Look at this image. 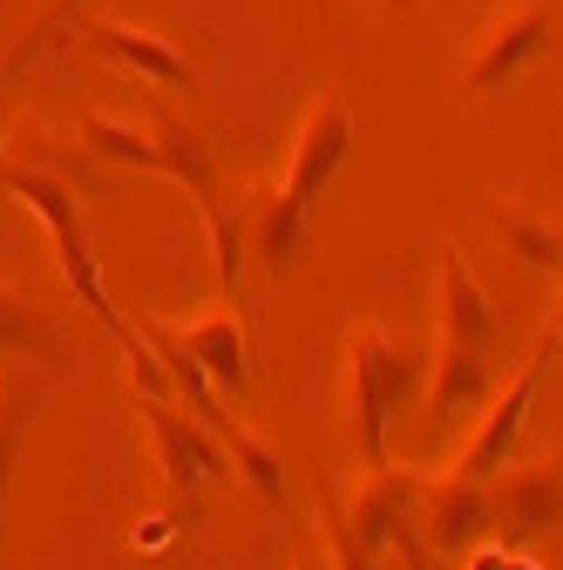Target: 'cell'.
<instances>
[{"label":"cell","instance_id":"obj_2","mask_svg":"<svg viewBox=\"0 0 563 570\" xmlns=\"http://www.w3.org/2000/svg\"><path fill=\"white\" fill-rule=\"evenodd\" d=\"M136 414H144V435L157 449V469H164V489H170V503L184 517V530L197 523V495L204 489H218V482H238L231 469V449L218 442V428L197 421L177 394H129Z\"/></svg>","mask_w":563,"mask_h":570},{"label":"cell","instance_id":"obj_14","mask_svg":"<svg viewBox=\"0 0 563 570\" xmlns=\"http://www.w3.org/2000/svg\"><path fill=\"white\" fill-rule=\"evenodd\" d=\"M306 232H313V204L306 197H293L286 184H278V190H251V204H245V238H251L258 272L286 278L299 265V252H306Z\"/></svg>","mask_w":563,"mask_h":570},{"label":"cell","instance_id":"obj_18","mask_svg":"<svg viewBox=\"0 0 563 570\" xmlns=\"http://www.w3.org/2000/svg\"><path fill=\"white\" fill-rule=\"evenodd\" d=\"M0 353H28V361H55V353H61L48 306L28 299L21 285H8V278H0Z\"/></svg>","mask_w":563,"mask_h":570},{"label":"cell","instance_id":"obj_10","mask_svg":"<svg viewBox=\"0 0 563 570\" xmlns=\"http://www.w3.org/2000/svg\"><path fill=\"white\" fill-rule=\"evenodd\" d=\"M488 530V482L475 475H428L421 482V537H428L435 557H455V550H475Z\"/></svg>","mask_w":563,"mask_h":570},{"label":"cell","instance_id":"obj_28","mask_svg":"<svg viewBox=\"0 0 563 570\" xmlns=\"http://www.w3.org/2000/svg\"><path fill=\"white\" fill-rule=\"evenodd\" d=\"M0 204H8V184H0Z\"/></svg>","mask_w":563,"mask_h":570},{"label":"cell","instance_id":"obj_27","mask_svg":"<svg viewBox=\"0 0 563 570\" xmlns=\"http://www.w3.org/2000/svg\"><path fill=\"white\" fill-rule=\"evenodd\" d=\"M0 116H8V76H0Z\"/></svg>","mask_w":563,"mask_h":570},{"label":"cell","instance_id":"obj_16","mask_svg":"<svg viewBox=\"0 0 563 570\" xmlns=\"http://www.w3.org/2000/svg\"><path fill=\"white\" fill-rule=\"evenodd\" d=\"M218 442L231 449V469H238V482L258 495L265 510H278V517H286V510H293V495H286V455H278L265 435H251L245 421H225V428H218Z\"/></svg>","mask_w":563,"mask_h":570},{"label":"cell","instance_id":"obj_9","mask_svg":"<svg viewBox=\"0 0 563 570\" xmlns=\"http://www.w3.org/2000/svg\"><path fill=\"white\" fill-rule=\"evenodd\" d=\"M394 401L381 387V367H374V353L360 340V326L346 333V449H354L360 469H381L387 462V435H394Z\"/></svg>","mask_w":563,"mask_h":570},{"label":"cell","instance_id":"obj_22","mask_svg":"<svg viewBox=\"0 0 563 570\" xmlns=\"http://www.w3.org/2000/svg\"><path fill=\"white\" fill-rule=\"evenodd\" d=\"M21 428H28V401L0 407V517H8V489H14V462H21Z\"/></svg>","mask_w":563,"mask_h":570},{"label":"cell","instance_id":"obj_31","mask_svg":"<svg viewBox=\"0 0 563 570\" xmlns=\"http://www.w3.org/2000/svg\"><path fill=\"white\" fill-rule=\"evenodd\" d=\"M556 232H563V225H556Z\"/></svg>","mask_w":563,"mask_h":570},{"label":"cell","instance_id":"obj_19","mask_svg":"<svg viewBox=\"0 0 563 570\" xmlns=\"http://www.w3.org/2000/svg\"><path fill=\"white\" fill-rule=\"evenodd\" d=\"M76 129H82V142H89L102 164L157 170V136H150V122H122V116H109V109H89Z\"/></svg>","mask_w":563,"mask_h":570},{"label":"cell","instance_id":"obj_24","mask_svg":"<svg viewBox=\"0 0 563 570\" xmlns=\"http://www.w3.org/2000/svg\"><path fill=\"white\" fill-rule=\"evenodd\" d=\"M510 570H543V563H536L530 550H510Z\"/></svg>","mask_w":563,"mask_h":570},{"label":"cell","instance_id":"obj_17","mask_svg":"<svg viewBox=\"0 0 563 570\" xmlns=\"http://www.w3.org/2000/svg\"><path fill=\"white\" fill-rule=\"evenodd\" d=\"M482 218H488V232H496L523 265L563 278V232L550 218H536V210H523V204H482Z\"/></svg>","mask_w":563,"mask_h":570},{"label":"cell","instance_id":"obj_1","mask_svg":"<svg viewBox=\"0 0 563 570\" xmlns=\"http://www.w3.org/2000/svg\"><path fill=\"white\" fill-rule=\"evenodd\" d=\"M0 184H8V197H14L21 210H34V218L48 225V238H55V265H61V278H68V293H76V306L116 340V353L136 346V320L109 299V278H102V258H96L89 218H82L76 190H68V177L48 170V164H34V157H0Z\"/></svg>","mask_w":563,"mask_h":570},{"label":"cell","instance_id":"obj_6","mask_svg":"<svg viewBox=\"0 0 563 570\" xmlns=\"http://www.w3.org/2000/svg\"><path fill=\"white\" fill-rule=\"evenodd\" d=\"M563 523V462H510L488 475V530L510 550H530Z\"/></svg>","mask_w":563,"mask_h":570},{"label":"cell","instance_id":"obj_26","mask_svg":"<svg viewBox=\"0 0 563 570\" xmlns=\"http://www.w3.org/2000/svg\"><path fill=\"white\" fill-rule=\"evenodd\" d=\"M293 570H319V563H313V557H306V550H293Z\"/></svg>","mask_w":563,"mask_h":570},{"label":"cell","instance_id":"obj_13","mask_svg":"<svg viewBox=\"0 0 563 570\" xmlns=\"http://www.w3.org/2000/svg\"><path fill=\"white\" fill-rule=\"evenodd\" d=\"M177 340L190 346V361L204 367V381L218 387L225 401H245L251 394V326H245L238 306H218V313L177 326Z\"/></svg>","mask_w":563,"mask_h":570},{"label":"cell","instance_id":"obj_3","mask_svg":"<svg viewBox=\"0 0 563 570\" xmlns=\"http://www.w3.org/2000/svg\"><path fill=\"white\" fill-rule=\"evenodd\" d=\"M61 28L76 35V48H82V55H96V61L122 68V76H136V82H157V89H197V55H190V48H177L170 35L122 28V21H96L89 8H76Z\"/></svg>","mask_w":563,"mask_h":570},{"label":"cell","instance_id":"obj_15","mask_svg":"<svg viewBox=\"0 0 563 570\" xmlns=\"http://www.w3.org/2000/svg\"><path fill=\"white\" fill-rule=\"evenodd\" d=\"M496 394L488 381V353H468V346H428V421L448 428L455 414L482 407Z\"/></svg>","mask_w":563,"mask_h":570},{"label":"cell","instance_id":"obj_20","mask_svg":"<svg viewBox=\"0 0 563 570\" xmlns=\"http://www.w3.org/2000/svg\"><path fill=\"white\" fill-rule=\"evenodd\" d=\"M319 543H326V570H381V557H367L346 530V503L339 489H319Z\"/></svg>","mask_w":563,"mask_h":570},{"label":"cell","instance_id":"obj_23","mask_svg":"<svg viewBox=\"0 0 563 570\" xmlns=\"http://www.w3.org/2000/svg\"><path fill=\"white\" fill-rule=\"evenodd\" d=\"M468 570H510V543H482V550L468 557Z\"/></svg>","mask_w":563,"mask_h":570},{"label":"cell","instance_id":"obj_30","mask_svg":"<svg viewBox=\"0 0 563 570\" xmlns=\"http://www.w3.org/2000/svg\"><path fill=\"white\" fill-rule=\"evenodd\" d=\"M0 407H8V401H0Z\"/></svg>","mask_w":563,"mask_h":570},{"label":"cell","instance_id":"obj_7","mask_svg":"<svg viewBox=\"0 0 563 570\" xmlns=\"http://www.w3.org/2000/svg\"><path fill=\"white\" fill-rule=\"evenodd\" d=\"M354 136H360V122H354V109H346V96H319V102L299 116V129H293L286 190L306 197V204H319L326 184L346 170V157H354Z\"/></svg>","mask_w":563,"mask_h":570},{"label":"cell","instance_id":"obj_25","mask_svg":"<svg viewBox=\"0 0 563 570\" xmlns=\"http://www.w3.org/2000/svg\"><path fill=\"white\" fill-rule=\"evenodd\" d=\"M550 340L563 346V293H556V326H550Z\"/></svg>","mask_w":563,"mask_h":570},{"label":"cell","instance_id":"obj_5","mask_svg":"<svg viewBox=\"0 0 563 570\" xmlns=\"http://www.w3.org/2000/svg\"><path fill=\"white\" fill-rule=\"evenodd\" d=\"M550 41H556V0H523V8L496 14V21H488V35L475 41L468 68H462V89H468V96H496V89H510Z\"/></svg>","mask_w":563,"mask_h":570},{"label":"cell","instance_id":"obj_8","mask_svg":"<svg viewBox=\"0 0 563 570\" xmlns=\"http://www.w3.org/2000/svg\"><path fill=\"white\" fill-rule=\"evenodd\" d=\"M421 482H428L421 469H394V462H381L354 482V495H346V530H354V543L367 557H387L394 530L421 510Z\"/></svg>","mask_w":563,"mask_h":570},{"label":"cell","instance_id":"obj_12","mask_svg":"<svg viewBox=\"0 0 563 570\" xmlns=\"http://www.w3.org/2000/svg\"><path fill=\"white\" fill-rule=\"evenodd\" d=\"M144 122H150V136H157V177L184 184L190 197L225 190V177H218V157H210L204 129H197V122H184V116L164 102V89H157V82H144Z\"/></svg>","mask_w":563,"mask_h":570},{"label":"cell","instance_id":"obj_11","mask_svg":"<svg viewBox=\"0 0 563 570\" xmlns=\"http://www.w3.org/2000/svg\"><path fill=\"white\" fill-rule=\"evenodd\" d=\"M488 333H496V313H488V293L475 265L442 245L435 258V346H468V353H488Z\"/></svg>","mask_w":563,"mask_h":570},{"label":"cell","instance_id":"obj_4","mask_svg":"<svg viewBox=\"0 0 563 570\" xmlns=\"http://www.w3.org/2000/svg\"><path fill=\"white\" fill-rule=\"evenodd\" d=\"M550 346H556V340H543L530 361L516 367V381L482 401V421H475V435H468L462 455H455V475L488 482V475H503V469L516 462V442H523V428H530V407H536V387H543V367H550Z\"/></svg>","mask_w":563,"mask_h":570},{"label":"cell","instance_id":"obj_21","mask_svg":"<svg viewBox=\"0 0 563 570\" xmlns=\"http://www.w3.org/2000/svg\"><path fill=\"white\" fill-rule=\"evenodd\" d=\"M76 8H82V0H41V14L28 21V35L14 41V55H8V61H0V76H8V82H14V76H21V68L34 61V48H41V41H48V35H55V28L68 21V14H76Z\"/></svg>","mask_w":563,"mask_h":570},{"label":"cell","instance_id":"obj_29","mask_svg":"<svg viewBox=\"0 0 563 570\" xmlns=\"http://www.w3.org/2000/svg\"><path fill=\"white\" fill-rule=\"evenodd\" d=\"M374 8H394V0H374Z\"/></svg>","mask_w":563,"mask_h":570}]
</instances>
